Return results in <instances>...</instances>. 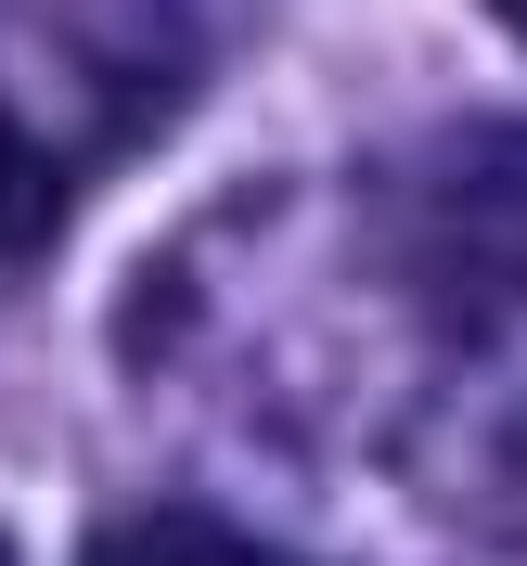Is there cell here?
Here are the masks:
<instances>
[{"mask_svg": "<svg viewBox=\"0 0 527 566\" xmlns=\"http://www.w3.org/2000/svg\"><path fill=\"white\" fill-rule=\"evenodd\" d=\"M39 207H52V180H39V155L13 129H0V245H27L39 232Z\"/></svg>", "mask_w": 527, "mask_h": 566, "instance_id": "7a4b0ae2", "label": "cell"}, {"mask_svg": "<svg viewBox=\"0 0 527 566\" xmlns=\"http://www.w3.org/2000/svg\"><path fill=\"white\" fill-rule=\"evenodd\" d=\"M91 566H257L245 541H219V528H180V515H155V528H116Z\"/></svg>", "mask_w": 527, "mask_h": 566, "instance_id": "6da1fadb", "label": "cell"}, {"mask_svg": "<svg viewBox=\"0 0 527 566\" xmlns=\"http://www.w3.org/2000/svg\"><path fill=\"white\" fill-rule=\"evenodd\" d=\"M489 13H502V27H515V39H527V0H489Z\"/></svg>", "mask_w": 527, "mask_h": 566, "instance_id": "3957f363", "label": "cell"}]
</instances>
